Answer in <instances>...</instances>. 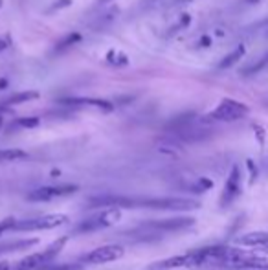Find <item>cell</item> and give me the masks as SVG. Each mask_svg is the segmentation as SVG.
<instances>
[{
	"label": "cell",
	"instance_id": "obj_1",
	"mask_svg": "<svg viewBox=\"0 0 268 270\" xmlns=\"http://www.w3.org/2000/svg\"><path fill=\"white\" fill-rule=\"evenodd\" d=\"M147 208L164 210V212H193L200 208L199 200L177 197H123V195H101L94 197L88 202V208Z\"/></svg>",
	"mask_w": 268,
	"mask_h": 270
},
{
	"label": "cell",
	"instance_id": "obj_2",
	"mask_svg": "<svg viewBox=\"0 0 268 270\" xmlns=\"http://www.w3.org/2000/svg\"><path fill=\"white\" fill-rule=\"evenodd\" d=\"M121 219V212L120 208L116 206H107L103 212H97V214L86 217L75 226V234H90V232L103 230V228H109V226H114L116 222H120Z\"/></svg>",
	"mask_w": 268,
	"mask_h": 270
},
{
	"label": "cell",
	"instance_id": "obj_3",
	"mask_svg": "<svg viewBox=\"0 0 268 270\" xmlns=\"http://www.w3.org/2000/svg\"><path fill=\"white\" fill-rule=\"evenodd\" d=\"M68 222V217L63 214H46L37 215V217H29V219L17 220L13 224L11 232H37V230H51V228H59Z\"/></svg>",
	"mask_w": 268,
	"mask_h": 270
},
{
	"label": "cell",
	"instance_id": "obj_4",
	"mask_svg": "<svg viewBox=\"0 0 268 270\" xmlns=\"http://www.w3.org/2000/svg\"><path fill=\"white\" fill-rule=\"evenodd\" d=\"M68 241V237H61L59 241L51 242L50 246L42 250L39 254H33V256H28V258H24L18 261V264L15 266V270H39L40 266H44L51 261V259L57 258V254L63 250L64 242Z\"/></svg>",
	"mask_w": 268,
	"mask_h": 270
},
{
	"label": "cell",
	"instance_id": "obj_5",
	"mask_svg": "<svg viewBox=\"0 0 268 270\" xmlns=\"http://www.w3.org/2000/svg\"><path fill=\"white\" fill-rule=\"evenodd\" d=\"M248 112H250V108L246 107L245 103L226 98V100H223L217 107L211 110L208 118L215 120V122H237V120L246 118Z\"/></svg>",
	"mask_w": 268,
	"mask_h": 270
},
{
	"label": "cell",
	"instance_id": "obj_6",
	"mask_svg": "<svg viewBox=\"0 0 268 270\" xmlns=\"http://www.w3.org/2000/svg\"><path fill=\"white\" fill-rule=\"evenodd\" d=\"M79 190V186L75 184H57V186H40L35 188L33 192H29L26 195L29 202H50L53 198L59 197H66V195H72Z\"/></svg>",
	"mask_w": 268,
	"mask_h": 270
},
{
	"label": "cell",
	"instance_id": "obj_7",
	"mask_svg": "<svg viewBox=\"0 0 268 270\" xmlns=\"http://www.w3.org/2000/svg\"><path fill=\"white\" fill-rule=\"evenodd\" d=\"M195 224L193 217H169V219L162 220H145L140 224V228H143L145 232H182L188 230Z\"/></svg>",
	"mask_w": 268,
	"mask_h": 270
},
{
	"label": "cell",
	"instance_id": "obj_8",
	"mask_svg": "<svg viewBox=\"0 0 268 270\" xmlns=\"http://www.w3.org/2000/svg\"><path fill=\"white\" fill-rule=\"evenodd\" d=\"M125 254V248L121 244H105V246H99L96 250H92L81 259V263L85 264H107V263H114L118 259L123 258Z\"/></svg>",
	"mask_w": 268,
	"mask_h": 270
},
{
	"label": "cell",
	"instance_id": "obj_9",
	"mask_svg": "<svg viewBox=\"0 0 268 270\" xmlns=\"http://www.w3.org/2000/svg\"><path fill=\"white\" fill-rule=\"evenodd\" d=\"M241 193H243V180H241V169L239 166H234L230 171L226 184H224L223 195H221V208H228L237 200Z\"/></svg>",
	"mask_w": 268,
	"mask_h": 270
},
{
	"label": "cell",
	"instance_id": "obj_10",
	"mask_svg": "<svg viewBox=\"0 0 268 270\" xmlns=\"http://www.w3.org/2000/svg\"><path fill=\"white\" fill-rule=\"evenodd\" d=\"M200 264L197 250L188 254H180V256H173V258L162 259L158 263L153 264V268L156 270H173V268H186V266H197Z\"/></svg>",
	"mask_w": 268,
	"mask_h": 270
},
{
	"label": "cell",
	"instance_id": "obj_11",
	"mask_svg": "<svg viewBox=\"0 0 268 270\" xmlns=\"http://www.w3.org/2000/svg\"><path fill=\"white\" fill-rule=\"evenodd\" d=\"M61 105L64 107H96L101 110H114V105L107 100H99V98H61L59 100Z\"/></svg>",
	"mask_w": 268,
	"mask_h": 270
},
{
	"label": "cell",
	"instance_id": "obj_12",
	"mask_svg": "<svg viewBox=\"0 0 268 270\" xmlns=\"http://www.w3.org/2000/svg\"><path fill=\"white\" fill-rule=\"evenodd\" d=\"M237 242L252 248H268V234L267 232H252V234L239 237Z\"/></svg>",
	"mask_w": 268,
	"mask_h": 270
},
{
	"label": "cell",
	"instance_id": "obj_13",
	"mask_svg": "<svg viewBox=\"0 0 268 270\" xmlns=\"http://www.w3.org/2000/svg\"><path fill=\"white\" fill-rule=\"evenodd\" d=\"M28 152L22 149H0V164L4 162H20L28 160Z\"/></svg>",
	"mask_w": 268,
	"mask_h": 270
},
{
	"label": "cell",
	"instance_id": "obj_14",
	"mask_svg": "<svg viewBox=\"0 0 268 270\" xmlns=\"http://www.w3.org/2000/svg\"><path fill=\"white\" fill-rule=\"evenodd\" d=\"M37 98H39V92H37V90H24V92L13 94L9 100L4 102V105H20V103L31 102V100H37Z\"/></svg>",
	"mask_w": 268,
	"mask_h": 270
},
{
	"label": "cell",
	"instance_id": "obj_15",
	"mask_svg": "<svg viewBox=\"0 0 268 270\" xmlns=\"http://www.w3.org/2000/svg\"><path fill=\"white\" fill-rule=\"evenodd\" d=\"M245 54H246V48H245V46H243V44L237 46V48H235V50L232 52V54H228V56L224 57L223 61L219 62V68H230V66H234L235 62L241 61V59L245 57Z\"/></svg>",
	"mask_w": 268,
	"mask_h": 270
},
{
	"label": "cell",
	"instance_id": "obj_16",
	"mask_svg": "<svg viewBox=\"0 0 268 270\" xmlns=\"http://www.w3.org/2000/svg\"><path fill=\"white\" fill-rule=\"evenodd\" d=\"M107 61H109V64H112V66H129V62H131L129 57L120 50H110L109 54H107Z\"/></svg>",
	"mask_w": 268,
	"mask_h": 270
},
{
	"label": "cell",
	"instance_id": "obj_17",
	"mask_svg": "<svg viewBox=\"0 0 268 270\" xmlns=\"http://www.w3.org/2000/svg\"><path fill=\"white\" fill-rule=\"evenodd\" d=\"M39 124L40 120L37 116H24V118L15 120L13 127H17V129H35V127H39Z\"/></svg>",
	"mask_w": 268,
	"mask_h": 270
},
{
	"label": "cell",
	"instance_id": "obj_18",
	"mask_svg": "<svg viewBox=\"0 0 268 270\" xmlns=\"http://www.w3.org/2000/svg\"><path fill=\"white\" fill-rule=\"evenodd\" d=\"M39 270H83V263H63V264H44Z\"/></svg>",
	"mask_w": 268,
	"mask_h": 270
},
{
	"label": "cell",
	"instance_id": "obj_19",
	"mask_svg": "<svg viewBox=\"0 0 268 270\" xmlns=\"http://www.w3.org/2000/svg\"><path fill=\"white\" fill-rule=\"evenodd\" d=\"M81 40V35L79 34H68L66 37L57 42V50H64V48H70V46H74L75 42H79Z\"/></svg>",
	"mask_w": 268,
	"mask_h": 270
},
{
	"label": "cell",
	"instance_id": "obj_20",
	"mask_svg": "<svg viewBox=\"0 0 268 270\" xmlns=\"http://www.w3.org/2000/svg\"><path fill=\"white\" fill-rule=\"evenodd\" d=\"M189 22H191V17L189 15H182L180 17V20H178L173 28H169V35H175V34H178V30H184V28H188L189 26Z\"/></svg>",
	"mask_w": 268,
	"mask_h": 270
},
{
	"label": "cell",
	"instance_id": "obj_21",
	"mask_svg": "<svg viewBox=\"0 0 268 270\" xmlns=\"http://www.w3.org/2000/svg\"><path fill=\"white\" fill-rule=\"evenodd\" d=\"M15 222H17V219H15V217H6V219L0 220V236H4L6 232H11Z\"/></svg>",
	"mask_w": 268,
	"mask_h": 270
},
{
	"label": "cell",
	"instance_id": "obj_22",
	"mask_svg": "<svg viewBox=\"0 0 268 270\" xmlns=\"http://www.w3.org/2000/svg\"><path fill=\"white\" fill-rule=\"evenodd\" d=\"M72 2H74V0H55V4L51 6V12H55V10H63V8L72 6Z\"/></svg>",
	"mask_w": 268,
	"mask_h": 270
},
{
	"label": "cell",
	"instance_id": "obj_23",
	"mask_svg": "<svg viewBox=\"0 0 268 270\" xmlns=\"http://www.w3.org/2000/svg\"><path fill=\"white\" fill-rule=\"evenodd\" d=\"M199 46H200V48H210L211 39L208 37V35H202V37H200V40H199Z\"/></svg>",
	"mask_w": 268,
	"mask_h": 270
},
{
	"label": "cell",
	"instance_id": "obj_24",
	"mask_svg": "<svg viewBox=\"0 0 268 270\" xmlns=\"http://www.w3.org/2000/svg\"><path fill=\"white\" fill-rule=\"evenodd\" d=\"M248 168H250V173H252L250 182H254V178L257 176V168H254V162H252V160H248Z\"/></svg>",
	"mask_w": 268,
	"mask_h": 270
},
{
	"label": "cell",
	"instance_id": "obj_25",
	"mask_svg": "<svg viewBox=\"0 0 268 270\" xmlns=\"http://www.w3.org/2000/svg\"><path fill=\"white\" fill-rule=\"evenodd\" d=\"M0 270H11V264L7 261H0Z\"/></svg>",
	"mask_w": 268,
	"mask_h": 270
},
{
	"label": "cell",
	"instance_id": "obj_26",
	"mask_svg": "<svg viewBox=\"0 0 268 270\" xmlns=\"http://www.w3.org/2000/svg\"><path fill=\"white\" fill-rule=\"evenodd\" d=\"M7 48V40L6 39H0V52H4Z\"/></svg>",
	"mask_w": 268,
	"mask_h": 270
},
{
	"label": "cell",
	"instance_id": "obj_27",
	"mask_svg": "<svg viewBox=\"0 0 268 270\" xmlns=\"http://www.w3.org/2000/svg\"><path fill=\"white\" fill-rule=\"evenodd\" d=\"M6 84H7V81H6V79H2V81H0V88H4Z\"/></svg>",
	"mask_w": 268,
	"mask_h": 270
},
{
	"label": "cell",
	"instance_id": "obj_28",
	"mask_svg": "<svg viewBox=\"0 0 268 270\" xmlns=\"http://www.w3.org/2000/svg\"><path fill=\"white\" fill-rule=\"evenodd\" d=\"M0 129H2V118H0Z\"/></svg>",
	"mask_w": 268,
	"mask_h": 270
},
{
	"label": "cell",
	"instance_id": "obj_29",
	"mask_svg": "<svg viewBox=\"0 0 268 270\" xmlns=\"http://www.w3.org/2000/svg\"><path fill=\"white\" fill-rule=\"evenodd\" d=\"M0 6H2V0H0Z\"/></svg>",
	"mask_w": 268,
	"mask_h": 270
},
{
	"label": "cell",
	"instance_id": "obj_30",
	"mask_svg": "<svg viewBox=\"0 0 268 270\" xmlns=\"http://www.w3.org/2000/svg\"><path fill=\"white\" fill-rule=\"evenodd\" d=\"M267 57H268V54H267Z\"/></svg>",
	"mask_w": 268,
	"mask_h": 270
}]
</instances>
